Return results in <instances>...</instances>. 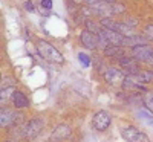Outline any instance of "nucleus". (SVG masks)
Wrapping results in <instances>:
<instances>
[{"label":"nucleus","instance_id":"nucleus-1","mask_svg":"<svg viewBox=\"0 0 153 142\" xmlns=\"http://www.w3.org/2000/svg\"><path fill=\"white\" fill-rule=\"evenodd\" d=\"M37 50L45 60H48L49 63H55V64H63L65 63V57H63L58 49L55 46H52L51 43L45 41V40H40L37 43Z\"/></svg>","mask_w":153,"mask_h":142},{"label":"nucleus","instance_id":"nucleus-2","mask_svg":"<svg viewBox=\"0 0 153 142\" xmlns=\"http://www.w3.org/2000/svg\"><path fill=\"white\" fill-rule=\"evenodd\" d=\"M110 122H112V118H110V115L106 110H98L94 115V118H92V125H94L95 130H98V132L107 130Z\"/></svg>","mask_w":153,"mask_h":142},{"label":"nucleus","instance_id":"nucleus-3","mask_svg":"<svg viewBox=\"0 0 153 142\" xmlns=\"http://www.w3.org/2000/svg\"><path fill=\"white\" fill-rule=\"evenodd\" d=\"M144 84L146 83H143L141 80H139L138 75L127 73L124 81H123V89H126V90H135V92H138V90H141V92H147V87Z\"/></svg>","mask_w":153,"mask_h":142},{"label":"nucleus","instance_id":"nucleus-4","mask_svg":"<svg viewBox=\"0 0 153 142\" xmlns=\"http://www.w3.org/2000/svg\"><path fill=\"white\" fill-rule=\"evenodd\" d=\"M45 125L43 119H31L26 125H25V132H23V138L26 139H34L40 135L42 128Z\"/></svg>","mask_w":153,"mask_h":142},{"label":"nucleus","instance_id":"nucleus-5","mask_svg":"<svg viewBox=\"0 0 153 142\" xmlns=\"http://www.w3.org/2000/svg\"><path fill=\"white\" fill-rule=\"evenodd\" d=\"M132 57L138 61V63H147L149 57L153 54V47L149 46V44H139V46H135L132 47Z\"/></svg>","mask_w":153,"mask_h":142},{"label":"nucleus","instance_id":"nucleus-6","mask_svg":"<svg viewBox=\"0 0 153 142\" xmlns=\"http://www.w3.org/2000/svg\"><path fill=\"white\" fill-rule=\"evenodd\" d=\"M124 78H126V73H124L123 70L117 69V67H109V69H106V72H104V80H106V83L110 84V86L120 84V83L123 84Z\"/></svg>","mask_w":153,"mask_h":142},{"label":"nucleus","instance_id":"nucleus-7","mask_svg":"<svg viewBox=\"0 0 153 142\" xmlns=\"http://www.w3.org/2000/svg\"><path fill=\"white\" fill-rule=\"evenodd\" d=\"M80 41L81 44L86 47V49H91V50H95L98 49V34H94L91 31H81L80 34Z\"/></svg>","mask_w":153,"mask_h":142},{"label":"nucleus","instance_id":"nucleus-8","mask_svg":"<svg viewBox=\"0 0 153 142\" xmlns=\"http://www.w3.org/2000/svg\"><path fill=\"white\" fill-rule=\"evenodd\" d=\"M121 135H123V138H124L127 142H147L146 135L141 133V132H139L138 128H135V127H126V128H123Z\"/></svg>","mask_w":153,"mask_h":142},{"label":"nucleus","instance_id":"nucleus-9","mask_svg":"<svg viewBox=\"0 0 153 142\" xmlns=\"http://www.w3.org/2000/svg\"><path fill=\"white\" fill-rule=\"evenodd\" d=\"M118 63H120V67L123 69V70H126L127 73H132V75H138L139 72V64H138V61L132 57H121V58H118Z\"/></svg>","mask_w":153,"mask_h":142},{"label":"nucleus","instance_id":"nucleus-10","mask_svg":"<svg viewBox=\"0 0 153 142\" xmlns=\"http://www.w3.org/2000/svg\"><path fill=\"white\" fill-rule=\"evenodd\" d=\"M92 8V12L97 16H100V18H106V17H110L113 16V12H112V5L103 2V0H100L98 3H95Z\"/></svg>","mask_w":153,"mask_h":142},{"label":"nucleus","instance_id":"nucleus-11","mask_svg":"<svg viewBox=\"0 0 153 142\" xmlns=\"http://www.w3.org/2000/svg\"><path fill=\"white\" fill-rule=\"evenodd\" d=\"M69 136H71V128H69V125L60 124L55 130H54L52 136H51V142H60V141H63L65 138H69Z\"/></svg>","mask_w":153,"mask_h":142},{"label":"nucleus","instance_id":"nucleus-12","mask_svg":"<svg viewBox=\"0 0 153 142\" xmlns=\"http://www.w3.org/2000/svg\"><path fill=\"white\" fill-rule=\"evenodd\" d=\"M16 118H17V112H12L9 109H2V112H0V125L8 127L14 122Z\"/></svg>","mask_w":153,"mask_h":142},{"label":"nucleus","instance_id":"nucleus-13","mask_svg":"<svg viewBox=\"0 0 153 142\" xmlns=\"http://www.w3.org/2000/svg\"><path fill=\"white\" fill-rule=\"evenodd\" d=\"M12 104L16 106V109H25V107L29 106V99L26 98V95H25L23 92L16 90L14 95H12Z\"/></svg>","mask_w":153,"mask_h":142},{"label":"nucleus","instance_id":"nucleus-14","mask_svg":"<svg viewBox=\"0 0 153 142\" xmlns=\"http://www.w3.org/2000/svg\"><path fill=\"white\" fill-rule=\"evenodd\" d=\"M139 44H147V38L141 37V35H130V37H124V41H123V47H135Z\"/></svg>","mask_w":153,"mask_h":142},{"label":"nucleus","instance_id":"nucleus-15","mask_svg":"<svg viewBox=\"0 0 153 142\" xmlns=\"http://www.w3.org/2000/svg\"><path fill=\"white\" fill-rule=\"evenodd\" d=\"M104 55H106V57H110V58H121V57H124V49H123L121 46L109 44V46L104 49Z\"/></svg>","mask_w":153,"mask_h":142},{"label":"nucleus","instance_id":"nucleus-16","mask_svg":"<svg viewBox=\"0 0 153 142\" xmlns=\"http://www.w3.org/2000/svg\"><path fill=\"white\" fill-rule=\"evenodd\" d=\"M143 104L150 113H153V90H147L146 92V95L143 96Z\"/></svg>","mask_w":153,"mask_h":142},{"label":"nucleus","instance_id":"nucleus-17","mask_svg":"<svg viewBox=\"0 0 153 142\" xmlns=\"http://www.w3.org/2000/svg\"><path fill=\"white\" fill-rule=\"evenodd\" d=\"M14 92H16L14 86H9V87H2V92H0V101H2V104H3V102H6L9 98H12Z\"/></svg>","mask_w":153,"mask_h":142},{"label":"nucleus","instance_id":"nucleus-18","mask_svg":"<svg viewBox=\"0 0 153 142\" xmlns=\"http://www.w3.org/2000/svg\"><path fill=\"white\" fill-rule=\"evenodd\" d=\"M138 76H139V80H141L143 83H153V70H141L138 73Z\"/></svg>","mask_w":153,"mask_h":142},{"label":"nucleus","instance_id":"nucleus-19","mask_svg":"<svg viewBox=\"0 0 153 142\" xmlns=\"http://www.w3.org/2000/svg\"><path fill=\"white\" fill-rule=\"evenodd\" d=\"M138 118H141V119L146 121L147 124H153V113H150L147 109H146V110H139V112H138Z\"/></svg>","mask_w":153,"mask_h":142},{"label":"nucleus","instance_id":"nucleus-20","mask_svg":"<svg viewBox=\"0 0 153 142\" xmlns=\"http://www.w3.org/2000/svg\"><path fill=\"white\" fill-rule=\"evenodd\" d=\"M84 24H86V29L91 31V32H94V34H100V31H101V29L97 26V24H95L92 20H89V18L84 20Z\"/></svg>","mask_w":153,"mask_h":142},{"label":"nucleus","instance_id":"nucleus-21","mask_svg":"<svg viewBox=\"0 0 153 142\" xmlns=\"http://www.w3.org/2000/svg\"><path fill=\"white\" fill-rule=\"evenodd\" d=\"M78 60L81 61V64H83L84 67H89V66L92 64V58L89 57V55H86L84 52H80V54H78Z\"/></svg>","mask_w":153,"mask_h":142},{"label":"nucleus","instance_id":"nucleus-22","mask_svg":"<svg viewBox=\"0 0 153 142\" xmlns=\"http://www.w3.org/2000/svg\"><path fill=\"white\" fill-rule=\"evenodd\" d=\"M112 12L113 14H123V12H126V8L123 3L115 2V3H112Z\"/></svg>","mask_w":153,"mask_h":142},{"label":"nucleus","instance_id":"nucleus-23","mask_svg":"<svg viewBox=\"0 0 153 142\" xmlns=\"http://www.w3.org/2000/svg\"><path fill=\"white\" fill-rule=\"evenodd\" d=\"M144 35L147 40L153 41V24H146L144 26Z\"/></svg>","mask_w":153,"mask_h":142},{"label":"nucleus","instance_id":"nucleus-24","mask_svg":"<svg viewBox=\"0 0 153 142\" xmlns=\"http://www.w3.org/2000/svg\"><path fill=\"white\" fill-rule=\"evenodd\" d=\"M40 6L43 8V9H52V0H42L40 2Z\"/></svg>","mask_w":153,"mask_h":142},{"label":"nucleus","instance_id":"nucleus-25","mask_svg":"<svg viewBox=\"0 0 153 142\" xmlns=\"http://www.w3.org/2000/svg\"><path fill=\"white\" fill-rule=\"evenodd\" d=\"M25 9L29 11V12H35V8H34V5H32L31 0H28V2H25Z\"/></svg>","mask_w":153,"mask_h":142},{"label":"nucleus","instance_id":"nucleus-26","mask_svg":"<svg viewBox=\"0 0 153 142\" xmlns=\"http://www.w3.org/2000/svg\"><path fill=\"white\" fill-rule=\"evenodd\" d=\"M100 0H83V3L86 5V6H94L95 3H98Z\"/></svg>","mask_w":153,"mask_h":142},{"label":"nucleus","instance_id":"nucleus-27","mask_svg":"<svg viewBox=\"0 0 153 142\" xmlns=\"http://www.w3.org/2000/svg\"><path fill=\"white\" fill-rule=\"evenodd\" d=\"M147 64H150V66H153V54L149 57V60H147Z\"/></svg>","mask_w":153,"mask_h":142},{"label":"nucleus","instance_id":"nucleus-28","mask_svg":"<svg viewBox=\"0 0 153 142\" xmlns=\"http://www.w3.org/2000/svg\"><path fill=\"white\" fill-rule=\"evenodd\" d=\"M42 14H43L45 17H48V16H49V9H43V12H42Z\"/></svg>","mask_w":153,"mask_h":142},{"label":"nucleus","instance_id":"nucleus-29","mask_svg":"<svg viewBox=\"0 0 153 142\" xmlns=\"http://www.w3.org/2000/svg\"><path fill=\"white\" fill-rule=\"evenodd\" d=\"M103 2H106V3L112 5V3H115V2H117V0H103Z\"/></svg>","mask_w":153,"mask_h":142},{"label":"nucleus","instance_id":"nucleus-30","mask_svg":"<svg viewBox=\"0 0 153 142\" xmlns=\"http://www.w3.org/2000/svg\"><path fill=\"white\" fill-rule=\"evenodd\" d=\"M72 2H74V3H76V5H78V3H83V0H72Z\"/></svg>","mask_w":153,"mask_h":142},{"label":"nucleus","instance_id":"nucleus-31","mask_svg":"<svg viewBox=\"0 0 153 142\" xmlns=\"http://www.w3.org/2000/svg\"><path fill=\"white\" fill-rule=\"evenodd\" d=\"M8 142H11V141H8Z\"/></svg>","mask_w":153,"mask_h":142}]
</instances>
